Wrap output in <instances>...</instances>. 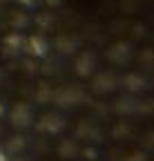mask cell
I'll list each match as a JSON object with an SVG mask.
<instances>
[{
  "label": "cell",
  "instance_id": "cell-1",
  "mask_svg": "<svg viewBox=\"0 0 154 161\" xmlns=\"http://www.w3.org/2000/svg\"><path fill=\"white\" fill-rule=\"evenodd\" d=\"M25 49L36 58H43L49 52V43L43 36H29V38H25Z\"/></svg>",
  "mask_w": 154,
  "mask_h": 161
},
{
  "label": "cell",
  "instance_id": "cell-6",
  "mask_svg": "<svg viewBox=\"0 0 154 161\" xmlns=\"http://www.w3.org/2000/svg\"><path fill=\"white\" fill-rule=\"evenodd\" d=\"M127 90H132V92H136V90H141L143 87V78L141 76H136V74H130L127 78H125V83H123Z\"/></svg>",
  "mask_w": 154,
  "mask_h": 161
},
{
  "label": "cell",
  "instance_id": "cell-5",
  "mask_svg": "<svg viewBox=\"0 0 154 161\" xmlns=\"http://www.w3.org/2000/svg\"><path fill=\"white\" fill-rule=\"evenodd\" d=\"M5 47H7V52H20V49H25V36L23 34H9V36H5Z\"/></svg>",
  "mask_w": 154,
  "mask_h": 161
},
{
  "label": "cell",
  "instance_id": "cell-3",
  "mask_svg": "<svg viewBox=\"0 0 154 161\" xmlns=\"http://www.w3.org/2000/svg\"><path fill=\"white\" fill-rule=\"evenodd\" d=\"M31 108L27 105V103H18L16 108H13V112H11V123L16 125V128H27V125H31Z\"/></svg>",
  "mask_w": 154,
  "mask_h": 161
},
{
  "label": "cell",
  "instance_id": "cell-2",
  "mask_svg": "<svg viewBox=\"0 0 154 161\" xmlns=\"http://www.w3.org/2000/svg\"><path fill=\"white\" fill-rule=\"evenodd\" d=\"M63 128H65V119L61 114H45L38 123V130L49 132V134H58Z\"/></svg>",
  "mask_w": 154,
  "mask_h": 161
},
{
  "label": "cell",
  "instance_id": "cell-9",
  "mask_svg": "<svg viewBox=\"0 0 154 161\" xmlns=\"http://www.w3.org/2000/svg\"><path fill=\"white\" fill-rule=\"evenodd\" d=\"M3 112H5V108H3V105H0V116H3Z\"/></svg>",
  "mask_w": 154,
  "mask_h": 161
},
{
  "label": "cell",
  "instance_id": "cell-7",
  "mask_svg": "<svg viewBox=\"0 0 154 161\" xmlns=\"http://www.w3.org/2000/svg\"><path fill=\"white\" fill-rule=\"evenodd\" d=\"M23 7H27V9H31V7H38L40 5V0H18Z\"/></svg>",
  "mask_w": 154,
  "mask_h": 161
},
{
  "label": "cell",
  "instance_id": "cell-4",
  "mask_svg": "<svg viewBox=\"0 0 154 161\" xmlns=\"http://www.w3.org/2000/svg\"><path fill=\"white\" fill-rule=\"evenodd\" d=\"M76 72H78L81 76H89L94 72V56L92 54H83L78 58V63H76Z\"/></svg>",
  "mask_w": 154,
  "mask_h": 161
},
{
  "label": "cell",
  "instance_id": "cell-8",
  "mask_svg": "<svg viewBox=\"0 0 154 161\" xmlns=\"http://www.w3.org/2000/svg\"><path fill=\"white\" fill-rule=\"evenodd\" d=\"M0 161H7V154H5V150L0 148Z\"/></svg>",
  "mask_w": 154,
  "mask_h": 161
}]
</instances>
